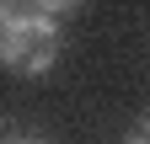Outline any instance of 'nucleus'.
Listing matches in <instances>:
<instances>
[{
	"label": "nucleus",
	"mask_w": 150,
	"mask_h": 144,
	"mask_svg": "<svg viewBox=\"0 0 150 144\" xmlns=\"http://www.w3.org/2000/svg\"><path fill=\"white\" fill-rule=\"evenodd\" d=\"M59 48H64V32L48 6H16L11 22L0 27V64L11 75H27V80L48 75L59 64Z\"/></svg>",
	"instance_id": "obj_1"
},
{
	"label": "nucleus",
	"mask_w": 150,
	"mask_h": 144,
	"mask_svg": "<svg viewBox=\"0 0 150 144\" xmlns=\"http://www.w3.org/2000/svg\"><path fill=\"white\" fill-rule=\"evenodd\" d=\"M0 144H43V134L27 123H0Z\"/></svg>",
	"instance_id": "obj_2"
},
{
	"label": "nucleus",
	"mask_w": 150,
	"mask_h": 144,
	"mask_svg": "<svg viewBox=\"0 0 150 144\" xmlns=\"http://www.w3.org/2000/svg\"><path fill=\"white\" fill-rule=\"evenodd\" d=\"M123 144H150V134H134V139H123Z\"/></svg>",
	"instance_id": "obj_3"
}]
</instances>
